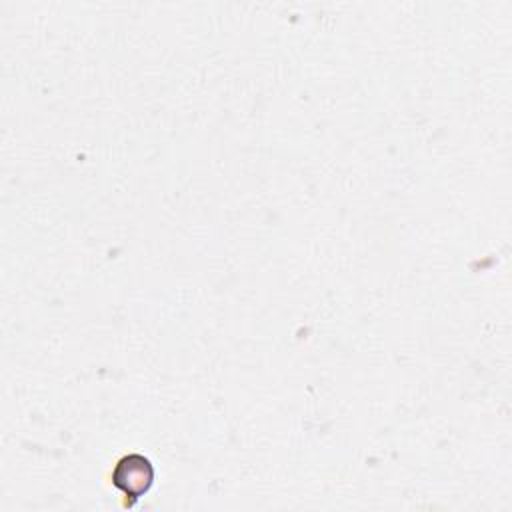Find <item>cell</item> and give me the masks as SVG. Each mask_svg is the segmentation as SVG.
Instances as JSON below:
<instances>
[{
    "instance_id": "6da1fadb",
    "label": "cell",
    "mask_w": 512,
    "mask_h": 512,
    "mask_svg": "<svg viewBox=\"0 0 512 512\" xmlns=\"http://www.w3.org/2000/svg\"><path fill=\"white\" fill-rule=\"evenodd\" d=\"M152 478H154L152 466L148 464V460H144L140 456H128V458L120 460L112 474L114 484L126 496H132V498H138L144 492H148Z\"/></svg>"
}]
</instances>
